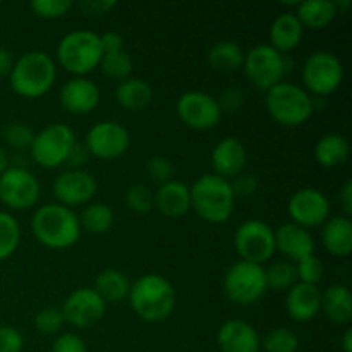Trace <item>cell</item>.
<instances>
[{
	"mask_svg": "<svg viewBox=\"0 0 352 352\" xmlns=\"http://www.w3.org/2000/svg\"><path fill=\"white\" fill-rule=\"evenodd\" d=\"M127 299L143 322L160 323L174 313L177 296L174 285L164 275L146 274L131 284Z\"/></svg>",
	"mask_w": 352,
	"mask_h": 352,
	"instance_id": "1",
	"label": "cell"
},
{
	"mask_svg": "<svg viewBox=\"0 0 352 352\" xmlns=\"http://www.w3.org/2000/svg\"><path fill=\"white\" fill-rule=\"evenodd\" d=\"M31 232L34 239L50 250H67L81 237L79 217L74 210L58 203L40 206L31 219Z\"/></svg>",
	"mask_w": 352,
	"mask_h": 352,
	"instance_id": "2",
	"label": "cell"
},
{
	"mask_svg": "<svg viewBox=\"0 0 352 352\" xmlns=\"http://www.w3.org/2000/svg\"><path fill=\"white\" fill-rule=\"evenodd\" d=\"M57 79L55 60L41 50H31L21 55L9 74L10 88L26 100H36L47 95Z\"/></svg>",
	"mask_w": 352,
	"mask_h": 352,
	"instance_id": "3",
	"label": "cell"
},
{
	"mask_svg": "<svg viewBox=\"0 0 352 352\" xmlns=\"http://www.w3.org/2000/svg\"><path fill=\"white\" fill-rule=\"evenodd\" d=\"M191 192V210L208 223H226L236 208V195L230 181L212 174H205L189 188Z\"/></svg>",
	"mask_w": 352,
	"mask_h": 352,
	"instance_id": "4",
	"label": "cell"
},
{
	"mask_svg": "<svg viewBox=\"0 0 352 352\" xmlns=\"http://www.w3.org/2000/svg\"><path fill=\"white\" fill-rule=\"evenodd\" d=\"M265 107L275 122L284 127H299L315 112V98L305 88L282 81L265 96Z\"/></svg>",
	"mask_w": 352,
	"mask_h": 352,
	"instance_id": "5",
	"label": "cell"
},
{
	"mask_svg": "<svg viewBox=\"0 0 352 352\" xmlns=\"http://www.w3.org/2000/svg\"><path fill=\"white\" fill-rule=\"evenodd\" d=\"M100 34L88 30H76L65 34L57 45V60L74 78H86L102 60Z\"/></svg>",
	"mask_w": 352,
	"mask_h": 352,
	"instance_id": "6",
	"label": "cell"
},
{
	"mask_svg": "<svg viewBox=\"0 0 352 352\" xmlns=\"http://www.w3.org/2000/svg\"><path fill=\"white\" fill-rule=\"evenodd\" d=\"M223 294L237 306H251L268 291L263 265L239 260L227 268L223 275Z\"/></svg>",
	"mask_w": 352,
	"mask_h": 352,
	"instance_id": "7",
	"label": "cell"
},
{
	"mask_svg": "<svg viewBox=\"0 0 352 352\" xmlns=\"http://www.w3.org/2000/svg\"><path fill=\"white\" fill-rule=\"evenodd\" d=\"M301 78L305 82V89L309 95L325 98L336 93L342 85L344 65L332 52L316 50L302 64Z\"/></svg>",
	"mask_w": 352,
	"mask_h": 352,
	"instance_id": "8",
	"label": "cell"
},
{
	"mask_svg": "<svg viewBox=\"0 0 352 352\" xmlns=\"http://www.w3.org/2000/svg\"><path fill=\"white\" fill-rule=\"evenodd\" d=\"M243 69L248 81L265 93L284 81L289 71L285 55L278 54L270 45H256L246 52Z\"/></svg>",
	"mask_w": 352,
	"mask_h": 352,
	"instance_id": "9",
	"label": "cell"
},
{
	"mask_svg": "<svg viewBox=\"0 0 352 352\" xmlns=\"http://www.w3.org/2000/svg\"><path fill=\"white\" fill-rule=\"evenodd\" d=\"M76 141L78 140L71 127L60 122L50 124L34 134L30 148L31 158L43 168H57L65 164Z\"/></svg>",
	"mask_w": 352,
	"mask_h": 352,
	"instance_id": "10",
	"label": "cell"
},
{
	"mask_svg": "<svg viewBox=\"0 0 352 352\" xmlns=\"http://www.w3.org/2000/svg\"><path fill=\"white\" fill-rule=\"evenodd\" d=\"M234 248L241 260L263 265L270 261L275 251V230L267 222L248 219L234 234Z\"/></svg>",
	"mask_w": 352,
	"mask_h": 352,
	"instance_id": "11",
	"label": "cell"
},
{
	"mask_svg": "<svg viewBox=\"0 0 352 352\" xmlns=\"http://www.w3.org/2000/svg\"><path fill=\"white\" fill-rule=\"evenodd\" d=\"M85 146L89 157L98 160H117L129 150L131 134L116 120H102L86 133Z\"/></svg>",
	"mask_w": 352,
	"mask_h": 352,
	"instance_id": "12",
	"label": "cell"
},
{
	"mask_svg": "<svg viewBox=\"0 0 352 352\" xmlns=\"http://www.w3.org/2000/svg\"><path fill=\"white\" fill-rule=\"evenodd\" d=\"M219 100L206 91H186L177 100V116L182 124L195 131H210L222 120Z\"/></svg>",
	"mask_w": 352,
	"mask_h": 352,
	"instance_id": "13",
	"label": "cell"
},
{
	"mask_svg": "<svg viewBox=\"0 0 352 352\" xmlns=\"http://www.w3.org/2000/svg\"><path fill=\"white\" fill-rule=\"evenodd\" d=\"M40 195V182L28 168L9 167L0 175V201L10 210L33 208Z\"/></svg>",
	"mask_w": 352,
	"mask_h": 352,
	"instance_id": "14",
	"label": "cell"
},
{
	"mask_svg": "<svg viewBox=\"0 0 352 352\" xmlns=\"http://www.w3.org/2000/svg\"><path fill=\"white\" fill-rule=\"evenodd\" d=\"M330 210L329 198L316 188L298 189L287 205L292 223L308 230L322 227L330 219Z\"/></svg>",
	"mask_w": 352,
	"mask_h": 352,
	"instance_id": "15",
	"label": "cell"
},
{
	"mask_svg": "<svg viewBox=\"0 0 352 352\" xmlns=\"http://www.w3.org/2000/svg\"><path fill=\"white\" fill-rule=\"evenodd\" d=\"M65 323L74 329H89L105 316L107 302L91 287H79L67 296L62 305Z\"/></svg>",
	"mask_w": 352,
	"mask_h": 352,
	"instance_id": "16",
	"label": "cell"
},
{
	"mask_svg": "<svg viewBox=\"0 0 352 352\" xmlns=\"http://www.w3.org/2000/svg\"><path fill=\"white\" fill-rule=\"evenodd\" d=\"M96 189H98V184H96L95 175L82 168H67L55 177L54 186H52L58 205L67 206L71 210L74 206L91 203Z\"/></svg>",
	"mask_w": 352,
	"mask_h": 352,
	"instance_id": "17",
	"label": "cell"
},
{
	"mask_svg": "<svg viewBox=\"0 0 352 352\" xmlns=\"http://www.w3.org/2000/svg\"><path fill=\"white\" fill-rule=\"evenodd\" d=\"M60 105L72 116L91 113L100 103V88L88 78H71L60 88Z\"/></svg>",
	"mask_w": 352,
	"mask_h": 352,
	"instance_id": "18",
	"label": "cell"
},
{
	"mask_svg": "<svg viewBox=\"0 0 352 352\" xmlns=\"http://www.w3.org/2000/svg\"><path fill=\"white\" fill-rule=\"evenodd\" d=\"M217 344L222 352H261V339L251 323L227 320L217 332Z\"/></svg>",
	"mask_w": 352,
	"mask_h": 352,
	"instance_id": "19",
	"label": "cell"
},
{
	"mask_svg": "<svg viewBox=\"0 0 352 352\" xmlns=\"http://www.w3.org/2000/svg\"><path fill=\"white\" fill-rule=\"evenodd\" d=\"M275 251L287 261L298 263L302 258L315 254V239L308 229L289 222L275 230Z\"/></svg>",
	"mask_w": 352,
	"mask_h": 352,
	"instance_id": "20",
	"label": "cell"
},
{
	"mask_svg": "<svg viewBox=\"0 0 352 352\" xmlns=\"http://www.w3.org/2000/svg\"><path fill=\"white\" fill-rule=\"evenodd\" d=\"M246 162L248 151L237 138H223L212 150L213 174L227 181L243 174Z\"/></svg>",
	"mask_w": 352,
	"mask_h": 352,
	"instance_id": "21",
	"label": "cell"
},
{
	"mask_svg": "<svg viewBox=\"0 0 352 352\" xmlns=\"http://www.w3.org/2000/svg\"><path fill=\"white\" fill-rule=\"evenodd\" d=\"M285 309L294 322H311L322 311V291L318 289V285L298 282L294 287L287 291Z\"/></svg>",
	"mask_w": 352,
	"mask_h": 352,
	"instance_id": "22",
	"label": "cell"
},
{
	"mask_svg": "<svg viewBox=\"0 0 352 352\" xmlns=\"http://www.w3.org/2000/svg\"><path fill=\"white\" fill-rule=\"evenodd\" d=\"M155 208L167 219H179L191 210V192L181 181L172 179L167 184L158 186L155 192Z\"/></svg>",
	"mask_w": 352,
	"mask_h": 352,
	"instance_id": "23",
	"label": "cell"
},
{
	"mask_svg": "<svg viewBox=\"0 0 352 352\" xmlns=\"http://www.w3.org/2000/svg\"><path fill=\"white\" fill-rule=\"evenodd\" d=\"M322 243L332 256H349L352 251V222L349 217H330L322 226Z\"/></svg>",
	"mask_w": 352,
	"mask_h": 352,
	"instance_id": "24",
	"label": "cell"
},
{
	"mask_svg": "<svg viewBox=\"0 0 352 352\" xmlns=\"http://www.w3.org/2000/svg\"><path fill=\"white\" fill-rule=\"evenodd\" d=\"M305 34V28L299 23L294 12H285L275 17L270 26V47L275 48L278 54H287L299 47Z\"/></svg>",
	"mask_w": 352,
	"mask_h": 352,
	"instance_id": "25",
	"label": "cell"
},
{
	"mask_svg": "<svg viewBox=\"0 0 352 352\" xmlns=\"http://www.w3.org/2000/svg\"><path fill=\"white\" fill-rule=\"evenodd\" d=\"M322 311L336 325H347L352 320V294L342 284H333L322 292Z\"/></svg>",
	"mask_w": 352,
	"mask_h": 352,
	"instance_id": "26",
	"label": "cell"
},
{
	"mask_svg": "<svg viewBox=\"0 0 352 352\" xmlns=\"http://www.w3.org/2000/svg\"><path fill=\"white\" fill-rule=\"evenodd\" d=\"M349 141L339 133L323 134L315 144V160L323 168H336L349 160Z\"/></svg>",
	"mask_w": 352,
	"mask_h": 352,
	"instance_id": "27",
	"label": "cell"
},
{
	"mask_svg": "<svg viewBox=\"0 0 352 352\" xmlns=\"http://www.w3.org/2000/svg\"><path fill=\"white\" fill-rule=\"evenodd\" d=\"M116 100L122 109L129 110V112H141L150 107L151 100H153V89L148 81L131 76L126 81L117 85Z\"/></svg>",
	"mask_w": 352,
	"mask_h": 352,
	"instance_id": "28",
	"label": "cell"
},
{
	"mask_svg": "<svg viewBox=\"0 0 352 352\" xmlns=\"http://www.w3.org/2000/svg\"><path fill=\"white\" fill-rule=\"evenodd\" d=\"M296 9H298L296 17L302 24V28L315 31L329 26L339 14L333 0H306V2H299Z\"/></svg>",
	"mask_w": 352,
	"mask_h": 352,
	"instance_id": "29",
	"label": "cell"
},
{
	"mask_svg": "<svg viewBox=\"0 0 352 352\" xmlns=\"http://www.w3.org/2000/svg\"><path fill=\"white\" fill-rule=\"evenodd\" d=\"M93 289L105 302H119L129 296L131 280L124 272L117 270V268H107V270L100 272Z\"/></svg>",
	"mask_w": 352,
	"mask_h": 352,
	"instance_id": "30",
	"label": "cell"
},
{
	"mask_svg": "<svg viewBox=\"0 0 352 352\" xmlns=\"http://www.w3.org/2000/svg\"><path fill=\"white\" fill-rule=\"evenodd\" d=\"M244 55L246 52L237 41L222 40L210 48L208 64L219 72H236L243 67Z\"/></svg>",
	"mask_w": 352,
	"mask_h": 352,
	"instance_id": "31",
	"label": "cell"
},
{
	"mask_svg": "<svg viewBox=\"0 0 352 352\" xmlns=\"http://www.w3.org/2000/svg\"><path fill=\"white\" fill-rule=\"evenodd\" d=\"M79 226L93 236L107 234L113 226V210L107 203H88L79 215Z\"/></svg>",
	"mask_w": 352,
	"mask_h": 352,
	"instance_id": "32",
	"label": "cell"
},
{
	"mask_svg": "<svg viewBox=\"0 0 352 352\" xmlns=\"http://www.w3.org/2000/svg\"><path fill=\"white\" fill-rule=\"evenodd\" d=\"M268 289L277 292H287L289 289L298 284V270L296 263L287 260L274 261L268 268H265Z\"/></svg>",
	"mask_w": 352,
	"mask_h": 352,
	"instance_id": "33",
	"label": "cell"
},
{
	"mask_svg": "<svg viewBox=\"0 0 352 352\" xmlns=\"http://www.w3.org/2000/svg\"><path fill=\"white\" fill-rule=\"evenodd\" d=\"M100 69H102L103 76L112 81L122 82L133 74V58L126 50L113 52V54H103L102 60H100Z\"/></svg>",
	"mask_w": 352,
	"mask_h": 352,
	"instance_id": "34",
	"label": "cell"
},
{
	"mask_svg": "<svg viewBox=\"0 0 352 352\" xmlns=\"http://www.w3.org/2000/svg\"><path fill=\"white\" fill-rule=\"evenodd\" d=\"M21 243L19 222L10 213L0 212V261L16 253Z\"/></svg>",
	"mask_w": 352,
	"mask_h": 352,
	"instance_id": "35",
	"label": "cell"
},
{
	"mask_svg": "<svg viewBox=\"0 0 352 352\" xmlns=\"http://www.w3.org/2000/svg\"><path fill=\"white\" fill-rule=\"evenodd\" d=\"M299 337L285 327L272 329L261 339V351L263 352H298Z\"/></svg>",
	"mask_w": 352,
	"mask_h": 352,
	"instance_id": "36",
	"label": "cell"
},
{
	"mask_svg": "<svg viewBox=\"0 0 352 352\" xmlns=\"http://www.w3.org/2000/svg\"><path fill=\"white\" fill-rule=\"evenodd\" d=\"M64 325L65 320L60 308L48 306V308H43L41 311H38L36 316H34V329L41 336H57L64 329Z\"/></svg>",
	"mask_w": 352,
	"mask_h": 352,
	"instance_id": "37",
	"label": "cell"
},
{
	"mask_svg": "<svg viewBox=\"0 0 352 352\" xmlns=\"http://www.w3.org/2000/svg\"><path fill=\"white\" fill-rule=\"evenodd\" d=\"M34 131L28 124L10 122L3 127V141L14 150H30L34 140Z\"/></svg>",
	"mask_w": 352,
	"mask_h": 352,
	"instance_id": "38",
	"label": "cell"
},
{
	"mask_svg": "<svg viewBox=\"0 0 352 352\" xmlns=\"http://www.w3.org/2000/svg\"><path fill=\"white\" fill-rule=\"evenodd\" d=\"M126 205L140 215L151 212L155 208V192L144 184L131 186L126 192Z\"/></svg>",
	"mask_w": 352,
	"mask_h": 352,
	"instance_id": "39",
	"label": "cell"
},
{
	"mask_svg": "<svg viewBox=\"0 0 352 352\" xmlns=\"http://www.w3.org/2000/svg\"><path fill=\"white\" fill-rule=\"evenodd\" d=\"M30 7L36 17L52 21L64 17L74 7V2L72 0H33Z\"/></svg>",
	"mask_w": 352,
	"mask_h": 352,
	"instance_id": "40",
	"label": "cell"
},
{
	"mask_svg": "<svg viewBox=\"0 0 352 352\" xmlns=\"http://www.w3.org/2000/svg\"><path fill=\"white\" fill-rule=\"evenodd\" d=\"M296 270H298V282L309 285H318L322 282L323 274H325L322 260L315 254H309V256L299 260L296 263Z\"/></svg>",
	"mask_w": 352,
	"mask_h": 352,
	"instance_id": "41",
	"label": "cell"
},
{
	"mask_svg": "<svg viewBox=\"0 0 352 352\" xmlns=\"http://www.w3.org/2000/svg\"><path fill=\"white\" fill-rule=\"evenodd\" d=\"M146 174L158 186L167 184L174 179V164L168 158L157 155V157H151L146 162Z\"/></svg>",
	"mask_w": 352,
	"mask_h": 352,
	"instance_id": "42",
	"label": "cell"
},
{
	"mask_svg": "<svg viewBox=\"0 0 352 352\" xmlns=\"http://www.w3.org/2000/svg\"><path fill=\"white\" fill-rule=\"evenodd\" d=\"M24 337L17 329L0 325V352H23Z\"/></svg>",
	"mask_w": 352,
	"mask_h": 352,
	"instance_id": "43",
	"label": "cell"
},
{
	"mask_svg": "<svg viewBox=\"0 0 352 352\" xmlns=\"http://www.w3.org/2000/svg\"><path fill=\"white\" fill-rule=\"evenodd\" d=\"M52 352H88V347L78 333L65 332L54 340Z\"/></svg>",
	"mask_w": 352,
	"mask_h": 352,
	"instance_id": "44",
	"label": "cell"
},
{
	"mask_svg": "<svg viewBox=\"0 0 352 352\" xmlns=\"http://www.w3.org/2000/svg\"><path fill=\"white\" fill-rule=\"evenodd\" d=\"M78 7L81 9V12L85 16H107L112 9H116L117 2L116 0H82L78 3Z\"/></svg>",
	"mask_w": 352,
	"mask_h": 352,
	"instance_id": "45",
	"label": "cell"
},
{
	"mask_svg": "<svg viewBox=\"0 0 352 352\" xmlns=\"http://www.w3.org/2000/svg\"><path fill=\"white\" fill-rule=\"evenodd\" d=\"M230 186H232L234 195L243 196V198H248V196L254 195L258 191V179L251 174H239L237 177H234V181H230Z\"/></svg>",
	"mask_w": 352,
	"mask_h": 352,
	"instance_id": "46",
	"label": "cell"
},
{
	"mask_svg": "<svg viewBox=\"0 0 352 352\" xmlns=\"http://www.w3.org/2000/svg\"><path fill=\"white\" fill-rule=\"evenodd\" d=\"M220 109L227 110V112H237L241 107L244 105V93L239 88H227L223 89L219 100Z\"/></svg>",
	"mask_w": 352,
	"mask_h": 352,
	"instance_id": "47",
	"label": "cell"
},
{
	"mask_svg": "<svg viewBox=\"0 0 352 352\" xmlns=\"http://www.w3.org/2000/svg\"><path fill=\"white\" fill-rule=\"evenodd\" d=\"M100 45H102L103 54H113V52L126 50L124 48L122 34L116 33V31H107V33L100 34Z\"/></svg>",
	"mask_w": 352,
	"mask_h": 352,
	"instance_id": "48",
	"label": "cell"
},
{
	"mask_svg": "<svg viewBox=\"0 0 352 352\" xmlns=\"http://www.w3.org/2000/svg\"><path fill=\"white\" fill-rule=\"evenodd\" d=\"M89 158V153L88 150H86L85 143H79V141H76V144L72 146L71 153H69L67 160H65V165H69V168H81L82 165L88 162Z\"/></svg>",
	"mask_w": 352,
	"mask_h": 352,
	"instance_id": "49",
	"label": "cell"
},
{
	"mask_svg": "<svg viewBox=\"0 0 352 352\" xmlns=\"http://www.w3.org/2000/svg\"><path fill=\"white\" fill-rule=\"evenodd\" d=\"M339 203H340V206H342L344 215L349 217L351 219V215H352V182L351 181H347L346 184L342 186V189H340Z\"/></svg>",
	"mask_w": 352,
	"mask_h": 352,
	"instance_id": "50",
	"label": "cell"
},
{
	"mask_svg": "<svg viewBox=\"0 0 352 352\" xmlns=\"http://www.w3.org/2000/svg\"><path fill=\"white\" fill-rule=\"evenodd\" d=\"M14 57L12 54H10L7 48L0 47V78H3V76H9L10 71H12L14 67Z\"/></svg>",
	"mask_w": 352,
	"mask_h": 352,
	"instance_id": "51",
	"label": "cell"
},
{
	"mask_svg": "<svg viewBox=\"0 0 352 352\" xmlns=\"http://www.w3.org/2000/svg\"><path fill=\"white\" fill-rule=\"evenodd\" d=\"M340 349L342 352H352V330L347 329L340 339Z\"/></svg>",
	"mask_w": 352,
	"mask_h": 352,
	"instance_id": "52",
	"label": "cell"
},
{
	"mask_svg": "<svg viewBox=\"0 0 352 352\" xmlns=\"http://www.w3.org/2000/svg\"><path fill=\"white\" fill-rule=\"evenodd\" d=\"M9 167H10L9 155H7V151L3 150L2 146H0V175H2L3 172H6Z\"/></svg>",
	"mask_w": 352,
	"mask_h": 352,
	"instance_id": "53",
	"label": "cell"
}]
</instances>
